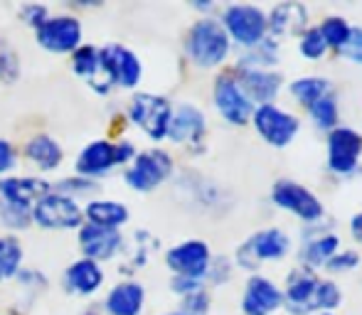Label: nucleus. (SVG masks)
I'll list each match as a JSON object with an SVG mask.
<instances>
[{
    "mask_svg": "<svg viewBox=\"0 0 362 315\" xmlns=\"http://www.w3.org/2000/svg\"><path fill=\"white\" fill-rule=\"evenodd\" d=\"M284 311L288 315H315L335 313L345 301L340 283L330 276H320L315 271H305L293 266L281 283Z\"/></svg>",
    "mask_w": 362,
    "mask_h": 315,
    "instance_id": "1",
    "label": "nucleus"
},
{
    "mask_svg": "<svg viewBox=\"0 0 362 315\" xmlns=\"http://www.w3.org/2000/svg\"><path fill=\"white\" fill-rule=\"evenodd\" d=\"M182 57L200 72H222L234 59V47L217 18H195L182 35Z\"/></svg>",
    "mask_w": 362,
    "mask_h": 315,
    "instance_id": "2",
    "label": "nucleus"
},
{
    "mask_svg": "<svg viewBox=\"0 0 362 315\" xmlns=\"http://www.w3.org/2000/svg\"><path fill=\"white\" fill-rule=\"evenodd\" d=\"M293 237L284 227H262L237 244L232 261L237 271H244L249 276V273H262L264 266L284 263L293 254Z\"/></svg>",
    "mask_w": 362,
    "mask_h": 315,
    "instance_id": "3",
    "label": "nucleus"
},
{
    "mask_svg": "<svg viewBox=\"0 0 362 315\" xmlns=\"http://www.w3.org/2000/svg\"><path fill=\"white\" fill-rule=\"evenodd\" d=\"M139 145L131 138H94L74 155V175L101 182L116 170H124L139 153Z\"/></svg>",
    "mask_w": 362,
    "mask_h": 315,
    "instance_id": "4",
    "label": "nucleus"
},
{
    "mask_svg": "<svg viewBox=\"0 0 362 315\" xmlns=\"http://www.w3.org/2000/svg\"><path fill=\"white\" fill-rule=\"evenodd\" d=\"M173 111L175 104L170 96L156 91H134L124 106V119L153 145H163L168 141Z\"/></svg>",
    "mask_w": 362,
    "mask_h": 315,
    "instance_id": "5",
    "label": "nucleus"
},
{
    "mask_svg": "<svg viewBox=\"0 0 362 315\" xmlns=\"http://www.w3.org/2000/svg\"><path fill=\"white\" fill-rule=\"evenodd\" d=\"M175 155L163 145H151L136 153L134 160L121 170V180L129 190L139 195H151L175 177Z\"/></svg>",
    "mask_w": 362,
    "mask_h": 315,
    "instance_id": "6",
    "label": "nucleus"
},
{
    "mask_svg": "<svg viewBox=\"0 0 362 315\" xmlns=\"http://www.w3.org/2000/svg\"><path fill=\"white\" fill-rule=\"evenodd\" d=\"M217 20L224 28V32H227L232 47L239 49V52L257 47L259 42H264V40L269 37L267 8H262V5H257V3L219 5Z\"/></svg>",
    "mask_w": 362,
    "mask_h": 315,
    "instance_id": "7",
    "label": "nucleus"
},
{
    "mask_svg": "<svg viewBox=\"0 0 362 315\" xmlns=\"http://www.w3.org/2000/svg\"><path fill=\"white\" fill-rule=\"evenodd\" d=\"M269 202L276 210L298 220L300 227H313L328 220V210H325L318 192L303 182L293 180V177H279L269 190Z\"/></svg>",
    "mask_w": 362,
    "mask_h": 315,
    "instance_id": "8",
    "label": "nucleus"
},
{
    "mask_svg": "<svg viewBox=\"0 0 362 315\" xmlns=\"http://www.w3.org/2000/svg\"><path fill=\"white\" fill-rule=\"evenodd\" d=\"M325 170L335 180H353L362 172V131L340 124L325 133Z\"/></svg>",
    "mask_w": 362,
    "mask_h": 315,
    "instance_id": "9",
    "label": "nucleus"
},
{
    "mask_svg": "<svg viewBox=\"0 0 362 315\" xmlns=\"http://www.w3.org/2000/svg\"><path fill=\"white\" fill-rule=\"evenodd\" d=\"M210 99L217 116L222 119V124L232 126V129H247L252 124V114L257 106L244 94V89L239 86L237 77H234L232 67L215 74L210 86Z\"/></svg>",
    "mask_w": 362,
    "mask_h": 315,
    "instance_id": "10",
    "label": "nucleus"
},
{
    "mask_svg": "<svg viewBox=\"0 0 362 315\" xmlns=\"http://www.w3.org/2000/svg\"><path fill=\"white\" fill-rule=\"evenodd\" d=\"M207 136H210V124H207L205 111L192 101L175 104L165 143L182 148L187 155L197 158L207 150Z\"/></svg>",
    "mask_w": 362,
    "mask_h": 315,
    "instance_id": "11",
    "label": "nucleus"
},
{
    "mask_svg": "<svg viewBox=\"0 0 362 315\" xmlns=\"http://www.w3.org/2000/svg\"><path fill=\"white\" fill-rule=\"evenodd\" d=\"M252 126L257 131V136L269 145V148L284 150L298 138L300 133V116L296 111L286 109L276 101V104H262L254 109L252 114Z\"/></svg>",
    "mask_w": 362,
    "mask_h": 315,
    "instance_id": "12",
    "label": "nucleus"
},
{
    "mask_svg": "<svg viewBox=\"0 0 362 315\" xmlns=\"http://www.w3.org/2000/svg\"><path fill=\"white\" fill-rule=\"evenodd\" d=\"M35 44L42 52L57 54V57H69L74 49L84 44V23L76 13H52L37 30L33 32Z\"/></svg>",
    "mask_w": 362,
    "mask_h": 315,
    "instance_id": "13",
    "label": "nucleus"
},
{
    "mask_svg": "<svg viewBox=\"0 0 362 315\" xmlns=\"http://www.w3.org/2000/svg\"><path fill=\"white\" fill-rule=\"evenodd\" d=\"M340 246H343V237L335 232V222L330 217L325 222H320V225L300 227L298 246L293 249L296 266L320 273Z\"/></svg>",
    "mask_w": 362,
    "mask_h": 315,
    "instance_id": "14",
    "label": "nucleus"
},
{
    "mask_svg": "<svg viewBox=\"0 0 362 315\" xmlns=\"http://www.w3.org/2000/svg\"><path fill=\"white\" fill-rule=\"evenodd\" d=\"M99 57L111 91H131V94L139 91L146 69L141 57L129 44H121V42L99 44Z\"/></svg>",
    "mask_w": 362,
    "mask_h": 315,
    "instance_id": "15",
    "label": "nucleus"
},
{
    "mask_svg": "<svg viewBox=\"0 0 362 315\" xmlns=\"http://www.w3.org/2000/svg\"><path fill=\"white\" fill-rule=\"evenodd\" d=\"M212 256L215 254H212V246L205 239H182V242L173 244L170 249L163 251V263L170 271V276L192 278V281L205 283Z\"/></svg>",
    "mask_w": 362,
    "mask_h": 315,
    "instance_id": "16",
    "label": "nucleus"
},
{
    "mask_svg": "<svg viewBox=\"0 0 362 315\" xmlns=\"http://www.w3.org/2000/svg\"><path fill=\"white\" fill-rule=\"evenodd\" d=\"M30 215H33V227H40L45 232H76L84 225V210L79 202L54 190L45 195L30 210Z\"/></svg>",
    "mask_w": 362,
    "mask_h": 315,
    "instance_id": "17",
    "label": "nucleus"
},
{
    "mask_svg": "<svg viewBox=\"0 0 362 315\" xmlns=\"http://www.w3.org/2000/svg\"><path fill=\"white\" fill-rule=\"evenodd\" d=\"M284 311V291L276 278L267 273H249L239 293L242 315H276Z\"/></svg>",
    "mask_w": 362,
    "mask_h": 315,
    "instance_id": "18",
    "label": "nucleus"
},
{
    "mask_svg": "<svg viewBox=\"0 0 362 315\" xmlns=\"http://www.w3.org/2000/svg\"><path fill=\"white\" fill-rule=\"evenodd\" d=\"M76 234V246H79L81 258H89L96 263H111L116 258H121L126 246V234L124 232H114V230H101L94 225H81Z\"/></svg>",
    "mask_w": 362,
    "mask_h": 315,
    "instance_id": "19",
    "label": "nucleus"
},
{
    "mask_svg": "<svg viewBox=\"0 0 362 315\" xmlns=\"http://www.w3.org/2000/svg\"><path fill=\"white\" fill-rule=\"evenodd\" d=\"M310 8L300 0H284L267 10V30L269 37L276 42L298 40L310 28Z\"/></svg>",
    "mask_w": 362,
    "mask_h": 315,
    "instance_id": "20",
    "label": "nucleus"
},
{
    "mask_svg": "<svg viewBox=\"0 0 362 315\" xmlns=\"http://www.w3.org/2000/svg\"><path fill=\"white\" fill-rule=\"evenodd\" d=\"M62 291L79 301H91L106 286V268L89 258H74L62 271Z\"/></svg>",
    "mask_w": 362,
    "mask_h": 315,
    "instance_id": "21",
    "label": "nucleus"
},
{
    "mask_svg": "<svg viewBox=\"0 0 362 315\" xmlns=\"http://www.w3.org/2000/svg\"><path fill=\"white\" fill-rule=\"evenodd\" d=\"M232 72L254 106L276 104L284 91H286V77H284L279 69H234L232 67Z\"/></svg>",
    "mask_w": 362,
    "mask_h": 315,
    "instance_id": "22",
    "label": "nucleus"
},
{
    "mask_svg": "<svg viewBox=\"0 0 362 315\" xmlns=\"http://www.w3.org/2000/svg\"><path fill=\"white\" fill-rule=\"evenodd\" d=\"M20 160H25L30 167H33L37 175H49V172H57L64 162V145L54 138L52 133H45V131H37V133L28 136L20 148Z\"/></svg>",
    "mask_w": 362,
    "mask_h": 315,
    "instance_id": "23",
    "label": "nucleus"
},
{
    "mask_svg": "<svg viewBox=\"0 0 362 315\" xmlns=\"http://www.w3.org/2000/svg\"><path fill=\"white\" fill-rule=\"evenodd\" d=\"M52 192V180L42 175H8L0 177V200L33 210L45 195Z\"/></svg>",
    "mask_w": 362,
    "mask_h": 315,
    "instance_id": "24",
    "label": "nucleus"
},
{
    "mask_svg": "<svg viewBox=\"0 0 362 315\" xmlns=\"http://www.w3.org/2000/svg\"><path fill=\"white\" fill-rule=\"evenodd\" d=\"M148 303V291L136 278H121L116 281L101 298L104 315H144Z\"/></svg>",
    "mask_w": 362,
    "mask_h": 315,
    "instance_id": "25",
    "label": "nucleus"
},
{
    "mask_svg": "<svg viewBox=\"0 0 362 315\" xmlns=\"http://www.w3.org/2000/svg\"><path fill=\"white\" fill-rule=\"evenodd\" d=\"M69 69L79 81H84L96 96H109L111 86L104 77L101 69V57H99V44L84 42L79 49H74L69 54Z\"/></svg>",
    "mask_w": 362,
    "mask_h": 315,
    "instance_id": "26",
    "label": "nucleus"
},
{
    "mask_svg": "<svg viewBox=\"0 0 362 315\" xmlns=\"http://www.w3.org/2000/svg\"><path fill=\"white\" fill-rule=\"evenodd\" d=\"M81 210H84L86 225L101 227V230L124 232V227L131 222V207L121 200H114V197L99 195L94 200L84 202Z\"/></svg>",
    "mask_w": 362,
    "mask_h": 315,
    "instance_id": "27",
    "label": "nucleus"
},
{
    "mask_svg": "<svg viewBox=\"0 0 362 315\" xmlns=\"http://www.w3.org/2000/svg\"><path fill=\"white\" fill-rule=\"evenodd\" d=\"M160 249V242L151 234L148 230H136L131 237H126V246H124V263L119 266V271L124 273L126 278H134L136 271L146 268L151 263L153 254Z\"/></svg>",
    "mask_w": 362,
    "mask_h": 315,
    "instance_id": "28",
    "label": "nucleus"
},
{
    "mask_svg": "<svg viewBox=\"0 0 362 315\" xmlns=\"http://www.w3.org/2000/svg\"><path fill=\"white\" fill-rule=\"evenodd\" d=\"M286 91L298 109H310L318 99L333 94L335 86L325 74H300V77L291 79L286 84Z\"/></svg>",
    "mask_w": 362,
    "mask_h": 315,
    "instance_id": "29",
    "label": "nucleus"
},
{
    "mask_svg": "<svg viewBox=\"0 0 362 315\" xmlns=\"http://www.w3.org/2000/svg\"><path fill=\"white\" fill-rule=\"evenodd\" d=\"M281 49H284L281 42L267 37L264 42H259L257 47L239 52L229 67H234V69H279V64H281Z\"/></svg>",
    "mask_w": 362,
    "mask_h": 315,
    "instance_id": "30",
    "label": "nucleus"
},
{
    "mask_svg": "<svg viewBox=\"0 0 362 315\" xmlns=\"http://www.w3.org/2000/svg\"><path fill=\"white\" fill-rule=\"evenodd\" d=\"M25 266V246L20 237L0 234V283L15 281Z\"/></svg>",
    "mask_w": 362,
    "mask_h": 315,
    "instance_id": "31",
    "label": "nucleus"
},
{
    "mask_svg": "<svg viewBox=\"0 0 362 315\" xmlns=\"http://www.w3.org/2000/svg\"><path fill=\"white\" fill-rule=\"evenodd\" d=\"M305 116H308L310 126H313L318 133H330L333 129H338L343 121H340V101H338V94H328L323 99L315 101L310 109H305Z\"/></svg>",
    "mask_w": 362,
    "mask_h": 315,
    "instance_id": "32",
    "label": "nucleus"
},
{
    "mask_svg": "<svg viewBox=\"0 0 362 315\" xmlns=\"http://www.w3.org/2000/svg\"><path fill=\"white\" fill-rule=\"evenodd\" d=\"M52 190L64 197H69V200L79 202V205H84V202H89L101 195V182H94V180H89V177H81V175H74L72 172V175L54 180Z\"/></svg>",
    "mask_w": 362,
    "mask_h": 315,
    "instance_id": "33",
    "label": "nucleus"
},
{
    "mask_svg": "<svg viewBox=\"0 0 362 315\" xmlns=\"http://www.w3.org/2000/svg\"><path fill=\"white\" fill-rule=\"evenodd\" d=\"M315 28L320 30L323 40L328 42L330 54L338 52V49L350 40V32H353V23H350L348 18H343V15H335V13L323 15V18L315 23Z\"/></svg>",
    "mask_w": 362,
    "mask_h": 315,
    "instance_id": "34",
    "label": "nucleus"
},
{
    "mask_svg": "<svg viewBox=\"0 0 362 315\" xmlns=\"http://www.w3.org/2000/svg\"><path fill=\"white\" fill-rule=\"evenodd\" d=\"M296 52H298V57L303 59V62L318 64L330 54V47L323 40V35H320V30L315 28V25H310V28L296 40Z\"/></svg>",
    "mask_w": 362,
    "mask_h": 315,
    "instance_id": "35",
    "label": "nucleus"
},
{
    "mask_svg": "<svg viewBox=\"0 0 362 315\" xmlns=\"http://www.w3.org/2000/svg\"><path fill=\"white\" fill-rule=\"evenodd\" d=\"M20 74H23V62L15 47L8 42L5 35H0V84H18Z\"/></svg>",
    "mask_w": 362,
    "mask_h": 315,
    "instance_id": "36",
    "label": "nucleus"
},
{
    "mask_svg": "<svg viewBox=\"0 0 362 315\" xmlns=\"http://www.w3.org/2000/svg\"><path fill=\"white\" fill-rule=\"evenodd\" d=\"M362 266V254L355 246H340L338 251L330 256V261L325 263L323 271L333 276H345V273H353Z\"/></svg>",
    "mask_w": 362,
    "mask_h": 315,
    "instance_id": "37",
    "label": "nucleus"
},
{
    "mask_svg": "<svg viewBox=\"0 0 362 315\" xmlns=\"http://www.w3.org/2000/svg\"><path fill=\"white\" fill-rule=\"evenodd\" d=\"M0 227L5 230V234L18 237L20 232H28L30 227H33V215H30V210H25V207L0 202Z\"/></svg>",
    "mask_w": 362,
    "mask_h": 315,
    "instance_id": "38",
    "label": "nucleus"
},
{
    "mask_svg": "<svg viewBox=\"0 0 362 315\" xmlns=\"http://www.w3.org/2000/svg\"><path fill=\"white\" fill-rule=\"evenodd\" d=\"M234 273H237V266H234L232 256L227 254H215L210 261V268H207V276H205V286L210 288H222L227 283L234 281Z\"/></svg>",
    "mask_w": 362,
    "mask_h": 315,
    "instance_id": "39",
    "label": "nucleus"
},
{
    "mask_svg": "<svg viewBox=\"0 0 362 315\" xmlns=\"http://www.w3.org/2000/svg\"><path fill=\"white\" fill-rule=\"evenodd\" d=\"M187 192H190V197L202 207V210H215L219 202L224 200L222 190H219L215 182L207 180V177H202V175H195V180H192V185Z\"/></svg>",
    "mask_w": 362,
    "mask_h": 315,
    "instance_id": "40",
    "label": "nucleus"
},
{
    "mask_svg": "<svg viewBox=\"0 0 362 315\" xmlns=\"http://www.w3.org/2000/svg\"><path fill=\"white\" fill-rule=\"evenodd\" d=\"M177 313L180 315H212V291L210 288H200V291L182 296L177 303Z\"/></svg>",
    "mask_w": 362,
    "mask_h": 315,
    "instance_id": "41",
    "label": "nucleus"
},
{
    "mask_svg": "<svg viewBox=\"0 0 362 315\" xmlns=\"http://www.w3.org/2000/svg\"><path fill=\"white\" fill-rule=\"evenodd\" d=\"M52 15V8H49L47 3H23L18 8V20L20 25H25V28H30L35 32V30L40 28V25L45 23V20Z\"/></svg>",
    "mask_w": 362,
    "mask_h": 315,
    "instance_id": "42",
    "label": "nucleus"
},
{
    "mask_svg": "<svg viewBox=\"0 0 362 315\" xmlns=\"http://www.w3.org/2000/svg\"><path fill=\"white\" fill-rule=\"evenodd\" d=\"M335 54H338L343 62L355 64V67H362V25H353L350 40Z\"/></svg>",
    "mask_w": 362,
    "mask_h": 315,
    "instance_id": "43",
    "label": "nucleus"
},
{
    "mask_svg": "<svg viewBox=\"0 0 362 315\" xmlns=\"http://www.w3.org/2000/svg\"><path fill=\"white\" fill-rule=\"evenodd\" d=\"M20 165V148L10 138L0 136V177L15 175Z\"/></svg>",
    "mask_w": 362,
    "mask_h": 315,
    "instance_id": "44",
    "label": "nucleus"
},
{
    "mask_svg": "<svg viewBox=\"0 0 362 315\" xmlns=\"http://www.w3.org/2000/svg\"><path fill=\"white\" fill-rule=\"evenodd\" d=\"M15 281H18L20 286H25V288H35V291H42V288L49 286L47 273L37 271V268H30V266H23V271L18 273V278H15Z\"/></svg>",
    "mask_w": 362,
    "mask_h": 315,
    "instance_id": "45",
    "label": "nucleus"
},
{
    "mask_svg": "<svg viewBox=\"0 0 362 315\" xmlns=\"http://www.w3.org/2000/svg\"><path fill=\"white\" fill-rule=\"evenodd\" d=\"M170 291L175 293L177 298H182V296H190V293H195V291H200V288H207L202 281H192V278H180V276H170Z\"/></svg>",
    "mask_w": 362,
    "mask_h": 315,
    "instance_id": "46",
    "label": "nucleus"
},
{
    "mask_svg": "<svg viewBox=\"0 0 362 315\" xmlns=\"http://www.w3.org/2000/svg\"><path fill=\"white\" fill-rule=\"evenodd\" d=\"M348 234L350 239H353L358 246H362V210L360 212H355L353 217H350V222H348Z\"/></svg>",
    "mask_w": 362,
    "mask_h": 315,
    "instance_id": "47",
    "label": "nucleus"
},
{
    "mask_svg": "<svg viewBox=\"0 0 362 315\" xmlns=\"http://www.w3.org/2000/svg\"><path fill=\"white\" fill-rule=\"evenodd\" d=\"M79 315H104V311H101V303L89 301V303H86V306L79 311Z\"/></svg>",
    "mask_w": 362,
    "mask_h": 315,
    "instance_id": "48",
    "label": "nucleus"
},
{
    "mask_svg": "<svg viewBox=\"0 0 362 315\" xmlns=\"http://www.w3.org/2000/svg\"><path fill=\"white\" fill-rule=\"evenodd\" d=\"M160 315H180L177 311H168V313H160Z\"/></svg>",
    "mask_w": 362,
    "mask_h": 315,
    "instance_id": "49",
    "label": "nucleus"
},
{
    "mask_svg": "<svg viewBox=\"0 0 362 315\" xmlns=\"http://www.w3.org/2000/svg\"><path fill=\"white\" fill-rule=\"evenodd\" d=\"M315 315H335V313H315Z\"/></svg>",
    "mask_w": 362,
    "mask_h": 315,
    "instance_id": "50",
    "label": "nucleus"
},
{
    "mask_svg": "<svg viewBox=\"0 0 362 315\" xmlns=\"http://www.w3.org/2000/svg\"><path fill=\"white\" fill-rule=\"evenodd\" d=\"M0 202H3V200H0Z\"/></svg>",
    "mask_w": 362,
    "mask_h": 315,
    "instance_id": "51",
    "label": "nucleus"
}]
</instances>
